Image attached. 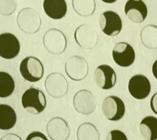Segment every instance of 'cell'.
Wrapping results in <instances>:
<instances>
[{
  "label": "cell",
  "mask_w": 157,
  "mask_h": 140,
  "mask_svg": "<svg viewBox=\"0 0 157 140\" xmlns=\"http://www.w3.org/2000/svg\"><path fill=\"white\" fill-rule=\"evenodd\" d=\"M22 107L27 112L38 115L46 107L47 100L44 92L39 88L30 87L25 91L21 97Z\"/></svg>",
  "instance_id": "cell-1"
},
{
  "label": "cell",
  "mask_w": 157,
  "mask_h": 140,
  "mask_svg": "<svg viewBox=\"0 0 157 140\" xmlns=\"http://www.w3.org/2000/svg\"><path fill=\"white\" fill-rule=\"evenodd\" d=\"M20 73L29 82L40 80L44 74V68L41 61L34 56H27L20 64Z\"/></svg>",
  "instance_id": "cell-2"
},
{
  "label": "cell",
  "mask_w": 157,
  "mask_h": 140,
  "mask_svg": "<svg viewBox=\"0 0 157 140\" xmlns=\"http://www.w3.org/2000/svg\"><path fill=\"white\" fill-rule=\"evenodd\" d=\"M17 24L22 31L26 34H35L41 25V18L33 8L26 7L17 15Z\"/></svg>",
  "instance_id": "cell-3"
},
{
  "label": "cell",
  "mask_w": 157,
  "mask_h": 140,
  "mask_svg": "<svg viewBox=\"0 0 157 140\" xmlns=\"http://www.w3.org/2000/svg\"><path fill=\"white\" fill-rule=\"evenodd\" d=\"M101 110L107 120L117 121L124 115L125 105L122 99L117 96H108L103 100Z\"/></svg>",
  "instance_id": "cell-4"
},
{
  "label": "cell",
  "mask_w": 157,
  "mask_h": 140,
  "mask_svg": "<svg viewBox=\"0 0 157 140\" xmlns=\"http://www.w3.org/2000/svg\"><path fill=\"white\" fill-rule=\"evenodd\" d=\"M101 29L108 36H115L120 33L123 27L120 15L113 11H105L99 17Z\"/></svg>",
  "instance_id": "cell-5"
},
{
  "label": "cell",
  "mask_w": 157,
  "mask_h": 140,
  "mask_svg": "<svg viewBox=\"0 0 157 140\" xmlns=\"http://www.w3.org/2000/svg\"><path fill=\"white\" fill-rule=\"evenodd\" d=\"M44 45L45 49L52 54L62 53L66 49V39L64 34L57 29L48 30L44 35Z\"/></svg>",
  "instance_id": "cell-6"
},
{
  "label": "cell",
  "mask_w": 157,
  "mask_h": 140,
  "mask_svg": "<svg viewBox=\"0 0 157 140\" xmlns=\"http://www.w3.org/2000/svg\"><path fill=\"white\" fill-rule=\"evenodd\" d=\"M73 105L78 113L89 115L95 110L97 101L92 92L87 89H82L78 91L74 96Z\"/></svg>",
  "instance_id": "cell-7"
},
{
  "label": "cell",
  "mask_w": 157,
  "mask_h": 140,
  "mask_svg": "<svg viewBox=\"0 0 157 140\" xmlns=\"http://www.w3.org/2000/svg\"><path fill=\"white\" fill-rule=\"evenodd\" d=\"M114 61L121 67H128L133 64L136 54L133 48L126 42H120L115 45L112 51Z\"/></svg>",
  "instance_id": "cell-8"
},
{
  "label": "cell",
  "mask_w": 157,
  "mask_h": 140,
  "mask_svg": "<svg viewBox=\"0 0 157 140\" xmlns=\"http://www.w3.org/2000/svg\"><path fill=\"white\" fill-rule=\"evenodd\" d=\"M65 70L69 78L72 80L79 81L88 76V66L82 56H73L66 62Z\"/></svg>",
  "instance_id": "cell-9"
},
{
  "label": "cell",
  "mask_w": 157,
  "mask_h": 140,
  "mask_svg": "<svg viewBox=\"0 0 157 140\" xmlns=\"http://www.w3.org/2000/svg\"><path fill=\"white\" fill-rule=\"evenodd\" d=\"M93 79L97 86L105 90L112 88L117 80L115 70L108 65L98 66L94 71Z\"/></svg>",
  "instance_id": "cell-10"
},
{
  "label": "cell",
  "mask_w": 157,
  "mask_h": 140,
  "mask_svg": "<svg viewBox=\"0 0 157 140\" xmlns=\"http://www.w3.org/2000/svg\"><path fill=\"white\" fill-rule=\"evenodd\" d=\"M128 92L137 100H142L149 96L151 85L147 76L143 75L133 76L128 81Z\"/></svg>",
  "instance_id": "cell-11"
},
{
  "label": "cell",
  "mask_w": 157,
  "mask_h": 140,
  "mask_svg": "<svg viewBox=\"0 0 157 140\" xmlns=\"http://www.w3.org/2000/svg\"><path fill=\"white\" fill-rule=\"evenodd\" d=\"M45 88L49 95L52 98H60L66 94L68 91V83L63 75L52 73L45 80Z\"/></svg>",
  "instance_id": "cell-12"
},
{
  "label": "cell",
  "mask_w": 157,
  "mask_h": 140,
  "mask_svg": "<svg viewBox=\"0 0 157 140\" xmlns=\"http://www.w3.org/2000/svg\"><path fill=\"white\" fill-rule=\"evenodd\" d=\"M21 44L17 37L12 33L0 34V56L4 59H13L18 56Z\"/></svg>",
  "instance_id": "cell-13"
},
{
  "label": "cell",
  "mask_w": 157,
  "mask_h": 140,
  "mask_svg": "<svg viewBox=\"0 0 157 140\" xmlns=\"http://www.w3.org/2000/svg\"><path fill=\"white\" fill-rule=\"evenodd\" d=\"M46 130L52 140H67L71 134L70 125L61 117H54L49 120Z\"/></svg>",
  "instance_id": "cell-14"
},
{
  "label": "cell",
  "mask_w": 157,
  "mask_h": 140,
  "mask_svg": "<svg viewBox=\"0 0 157 140\" xmlns=\"http://www.w3.org/2000/svg\"><path fill=\"white\" fill-rule=\"evenodd\" d=\"M75 39L78 46L85 49H93L98 44L97 31L88 25H82L76 29Z\"/></svg>",
  "instance_id": "cell-15"
},
{
  "label": "cell",
  "mask_w": 157,
  "mask_h": 140,
  "mask_svg": "<svg viewBox=\"0 0 157 140\" xmlns=\"http://www.w3.org/2000/svg\"><path fill=\"white\" fill-rule=\"evenodd\" d=\"M125 15L133 23H142L147 17V7L142 0H128L124 6Z\"/></svg>",
  "instance_id": "cell-16"
},
{
  "label": "cell",
  "mask_w": 157,
  "mask_h": 140,
  "mask_svg": "<svg viewBox=\"0 0 157 140\" xmlns=\"http://www.w3.org/2000/svg\"><path fill=\"white\" fill-rule=\"evenodd\" d=\"M44 10L50 18L60 20L66 16L67 4L65 0H44Z\"/></svg>",
  "instance_id": "cell-17"
},
{
  "label": "cell",
  "mask_w": 157,
  "mask_h": 140,
  "mask_svg": "<svg viewBox=\"0 0 157 140\" xmlns=\"http://www.w3.org/2000/svg\"><path fill=\"white\" fill-rule=\"evenodd\" d=\"M139 130L145 140H157V118L152 115L143 118L140 123Z\"/></svg>",
  "instance_id": "cell-18"
},
{
  "label": "cell",
  "mask_w": 157,
  "mask_h": 140,
  "mask_svg": "<svg viewBox=\"0 0 157 140\" xmlns=\"http://www.w3.org/2000/svg\"><path fill=\"white\" fill-rule=\"evenodd\" d=\"M16 123L17 114L14 109L7 104H0V130H11Z\"/></svg>",
  "instance_id": "cell-19"
},
{
  "label": "cell",
  "mask_w": 157,
  "mask_h": 140,
  "mask_svg": "<svg viewBox=\"0 0 157 140\" xmlns=\"http://www.w3.org/2000/svg\"><path fill=\"white\" fill-rule=\"evenodd\" d=\"M140 36L142 44L147 49H157V26L154 25H147L142 29Z\"/></svg>",
  "instance_id": "cell-20"
},
{
  "label": "cell",
  "mask_w": 157,
  "mask_h": 140,
  "mask_svg": "<svg viewBox=\"0 0 157 140\" xmlns=\"http://www.w3.org/2000/svg\"><path fill=\"white\" fill-rule=\"evenodd\" d=\"M78 140H99L100 134L95 125L92 123H83L77 130Z\"/></svg>",
  "instance_id": "cell-21"
},
{
  "label": "cell",
  "mask_w": 157,
  "mask_h": 140,
  "mask_svg": "<svg viewBox=\"0 0 157 140\" xmlns=\"http://www.w3.org/2000/svg\"><path fill=\"white\" fill-rule=\"evenodd\" d=\"M15 90V82L10 74L0 71V98L9 97Z\"/></svg>",
  "instance_id": "cell-22"
},
{
  "label": "cell",
  "mask_w": 157,
  "mask_h": 140,
  "mask_svg": "<svg viewBox=\"0 0 157 140\" xmlns=\"http://www.w3.org/2000/svg\"><path fill=\"white\" fill-rule=\"evenodd\" d=\"M72 4L77 14L82 17L90 16L95 11V2L93 0H74Z\"/></svg>",
  "instance_id": "cell-23"
},
{
  "label": "cell",
  "mask_w": 157,
  "mask_h": 140,
  "mask_svg": "<svg viewBox=\"0 0 157 140\" xmlns=\"http://www.w3.org/2000/svg\"><path fill=\"white\" fill-rule=\"evenodd\" d=\"M17 8V2L16 1H9V0H0V14L3 16H9L15 12Z\"/></svg>",
  "instance_id": "cell-24"
},
{
  "label": "cell",
  "mask_w": 157,
  "mask_h": 140,
  "mask_svg": "<svg viewBox=\"0 0 157 140\" xmlns=\"http://www.w3.org/2000/svg\"><path fill=\"white\" fill-rule=\"evenodd\" d=\"M105 140H128V138L121 130H114L108 133Z\"/></svg>",
  "instance_id": "cell-25"
},
{
  "label": "cell",
  "mask_w": 157,
  "mask_h": 140,
  "mask_svg": "<svg viewBox=\"0 0 157 140\" xmlns=\"http://www.w3.org/2000/svg\"><path fill=\"white\" fill-rule=\"evenodd\" d=\"M25 140H48V138L43 134V133L39 132V131H34V132L30 133L28 136H27Z\"/></svg>",
  "instance_id": "cell-26"
},
{
  "label": "cell",
  "mask_w": 157,
  "mask_h": 140,
  "mask_svg": "<svg viewBox=\"0 0 157 140\" xmlns=\"http://www.w3.org/2000/svg\"><path fill=\"white\" fill-rule=\"evenodd\" d=\"M150 105H151V111L153 112L157 115V92L155 93L154 95L152 96L151 99V103H150Z\"/></svg>",
  "instance_id": "cell-27"
},
{
  "label": "cell",
  "mask_w": 157,
  "mask_h": 140,
  "mask_svg": "<svg viewBox=\"0 0 157 140\" xmlns=\"http://www.w3.org/2000/svg\"><path fill=\"white\" fill-rule=\"evenodd\" d=\"M0 140H22L20 136H18L16 134H12V133H10V134H7L6 135H4L3 137L1 138Z\"/></svg>",
  "instance_id": "cell-28"
},
{
  "label": "cell",
  "mask_w": 157,
  "mask_h": 140,
  "mask_svg": "<svg viewBox=\"0 0 157 140\" xmlns=\"http://www.w3.org/2000/svg\"><path fill=\"white\" fill-rule=\"evenodd\" d=\"M152 74L154 77L157 80V60L155 61V62L152 65Z\"/></svg>",
  "instance_id": "cell-29"
}]
</instances>
